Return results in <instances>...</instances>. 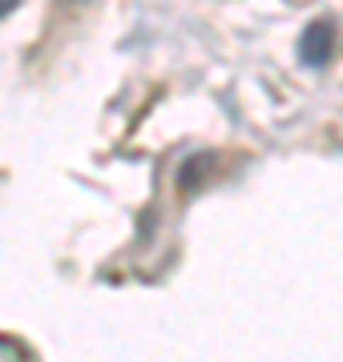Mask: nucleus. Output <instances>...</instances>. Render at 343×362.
I'll return each mask as SVG.
<instances>
[{
  "mask_svg": "<svg viewBox=\"0 0 343 362\" xmlns=\"http://www.w3.org/2000/svg\"><path fill=\"white\" fill-rule=\"evenodd\" d=\"M4 13H9V4H0V16H4Z\"/></svg>",
  "mask_w": 343,
  "mask_h": 362,
  "instance_id": "obj_1",
  "label": "nucleus"
}]
</instances>
